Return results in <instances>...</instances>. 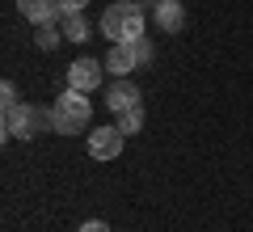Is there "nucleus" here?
Listing matches in <instances>:
<instances>
[{
  "label": "nucleus",
  "mask_w": 253,
  "mask_h": 232,
  "mask_svg": "<svg viewBox=\"0 0 253 232\" xmlns=\"http://www.w3.org/2000/svg\"><path fill=\"white\" fill-rule=\"evenodd\" d=\"M144 4H135V0H114L106 13H101V34L110 38V43H135V38H144Z\"/></svg>",
  "instance_id": "1"
},
{
  "label": "nucleus",
  "mask_w": 253,
  "mask_h": 232,
  "mask_svg": "<svg viewBox=\"0 0 253 232\" xmlns=\"http://www.w3.org/2000/svg\"><path fill=\"white\" fill-rule=\"evenodd\" d=\"M89 114H93V101H89V93H81V89H63L59 101L51 106V123H55L59 135H81L84 127H89Z\"/></svg>",
  "instance_id": "2"
},
{
  "label": "nucleus",
  "mask_w": 253,
  "mask_h": 232,
  "mask_svg": "<svg viewBox=\"0 0 253 232\" xmlns=\"http://www.w3.org/2000/svg\"><path fill=\"white\" fill-rule=\"evenodd\" d=\"M51 123V114H42L38 106H30V101H21V106H9L4 110V118H0V131H4V139H34V135H42Z\"/></svg>",
  "instance_id": "3"
},
{
  "label": "nucleus",
  "mask_w": 253,
  "mask_h": 232,
  "mask_svg": "<svg viewBox=\"0 0 253 232\" xmlns=\"http://www.w3.org/2000/svg\"><path fill=\"white\" fill-rule=\"evenodd\" d=\"M101 76H106V63H97V59H76L72 68H68V89L93 93V89H101Z\"/></svg>",
  "instance_id": "4"
},
{
  "label": "nucleus",
  "mask_w": 253,
  "mask_h": 232,
  "mask_svg": "<svg viewBox=\"0 0 253 232\" xmlns=\"http://www.w3.org/2000/svg\"><path fill=\"white\" fill-rule=\"evenodd\" d=\"M123 139H126V135L118 131V127H97V131L89 135V156H93V161H118Z\"/></svg>",
  "instance_id": "5"
},
{
  "label": "nucleus",
  "mask_w": 253,
  "mask_h": 232,
  "mask_svg": "<svg viewBox=\"0 0 253 232\" xmlns=\"http://www.w3.org/2000/svg\"><path fill=\"white\" fill-rule=\"evenodd\" d=\"M131 68H139L135 43H110V55H106V72H114V76H131Z\"/></svg>",
  "instance_id": "6"
},
{
  "label": "nucleus",
  "mask_w": 253,
  "mask_h": 232,
  "mask_svg": "<svg viewBox=\"0 0 253 232\" xmlns=\"http://www.w3.org/2000/svg\"><path fill=\"white\" fill-rule=\"evenodd\" d=\"M139 101H144V97H139V89H135L131 81H126V76H118V81H114V85L106 89V106L114 110V114H123V110L139 106Z\"/></svg>",
  "instance_id": "7"
},
{
  "label": "nucleus",
  "mask_w": 253,
  "mask_h": 232,
  "mask_svg": "<svg viewBox=\"0 0 253 232\" xmlns=\"http://www.w3.org/2000/svg\"><path fill=\"white\" fill-rule=\"evenodd\" d=\"M152 17H156V26L165 30V34H181L186 30V9H181V0H161L152 9Z\"/></svg>",
  "instance_id": "8"
},
{
  "label": "nucleus",
  "mask_w": 253,
  "mask_h": 232,
  "mask_svg": "<svg viewBox=\"0 0 253 232\" xmlns=\"http://www.w3.org/2000/svg\"><path fill=\"white\" fill-rule=\"evenodd\" d=\"M17 9L26 21H34V26H46V21L59 17V9H55V0H17Z\"/></svg>",
  "instance_id": "9"
},
{
  "label": "nucleus",
  "mask_w": 253,
  "mask_h": 232,
  "mask_svg": "<svg viewBox=\"0 0 253 232\" xmlns=\"http://www.w3.org/2000/svg\"><path fill=\"white\" fill-rule=\"evenodd\" d=\"M59 26H63V38H68V43H84V38L93 34V30H89V21H84L81 13H63V17H59Z\"/></svg>",
  "instance_id": "10"
},
{
  "label": "nucleus",
  "mask_w": 253,
  "mask_h": 232,
  "mask_svg": "<svg viewBox=\"0 0 253 232\" xmlns=\"http://www.w3.org/2000/svg\"><path fill=\"white\" fill-rule=\"evenodd\" d=\"M114 127H118L123 135H139V131H144V106H131V110H123Z\"/></svg>",
  "instance_id": "11"
},
{
  "label": "nucleus",
  "mask_w": 253,
  "mask_h": 232,
  "mask_svg": "<svg viewBox=\"0 0 253 232\" xmlns=\"http://www.w3.org/2000/svg\"><path fill=\"white\" fill-rule=\"evenodd\" d=\"M59 34H63V26H55V21L34 26V43H38V51H55V46H59Z\"/></svg>",
  "instance_id": "12"
},
{
  "label": "nucleus",
  "mask_w": 253,
  "mask_h": 232,
  "mask_svg": "<svg viewBox=\"0 0 253 232\" xmlns=\"http://www.w3.org/2000/svg\"><path fill=\"white\" fill-rule=\"evenodd\" d=\"M0 106H4V110H9V106H21V93H17V85H13V81L0 85Z\"/></svg>",
  "instance_id": "13"
},
{
  "label": "nucleus",
  "mask_w": 253,
  "mask_h": 232,
  "mask_svg": "<svg viewBox=\"0 0 253 232\" xmlns=\"http://www.w3.org/2000/svg\"><path fill=\"white\" fill-rule=\"evenodd\" d=\"M135 55H139V68H148V63L156 59V51H152V43H148V34L135 38Z\"/></svg>",
  "instance_id": "14"
},
{
  "label": "nucleus",
  "mask_w": 253,
  "mask_h": 232,
  "mask_svg": "<svg viewBox=\"0 0 253 232\" xmlns=\"http://www.w3.org/2000/svg\"><path fill=\"white\" fill-rule=\"evenodd\" d=\"M84 4H89V0H55V9H59V17H63V13H81Z\"/></svg>",
  "instance_id": "15"
},
{
  "label": "nucleus",
  "mask_w": 253,
  "mask_h": 232,
  "mask_svg": "<svg viewBox=\"0 0 253 232\" xmlns=\"http://www.w3.org/2000/svg\"><path fill=\"white\" fill-rule=\"evenodd\" d=\"M76 232H114V228H110L106 220H84V224H81Z\"/></svg>",
  "instance_id": "16"
},
{
  "label": "nucleus",
  "mask_w": 253,
  "mask_h": 232,
  "mask_svg": "<svg viewBox=\"0 0 253 232\" xmlns=\"http://www.w3.org/2000/svg\"><path fill=\"white\" fill-rule=\"evenodd\" d=\"M135 4H144V9H148V4H161V0H135Z\"/></svg>",
  "instance_id": "17"
}]
</instances>
